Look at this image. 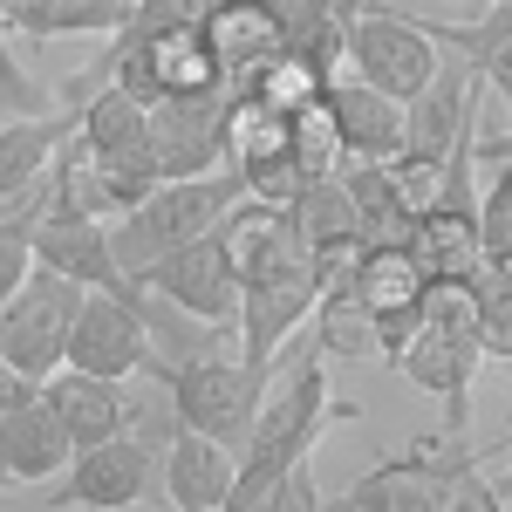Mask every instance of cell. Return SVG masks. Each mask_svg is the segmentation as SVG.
Segmentation results:
<instances>
[{"label":"cell","instance_id":"1","mask_svg":"<svg viewBox=\"0 0 512 512\" xmlns=\"http://www.w3.org/2000/svg\"><path fill=\"white\" fill-rule=\"evenodd\" d=\"M355 417V403L328 390V355L315 342H280L267 376H260V403H253V424H246V444H239V472H233V499L226 512H260L267 485H274L287 465H308L315 444L328 437V424Z\"/></svg>","mask_w":512,"mask_h":512},{"label":"cell","instance_id":"2","mask_svg":"<svg viewBox=\"0 0 512 512\" xmlns=\"http://www.w3.org/2000/svg\"><path fill=\"white\" fill-rule=\"evenodd\" d=\"M478 362H485V342H478V287L472 280H424L417 321H410L403 349L390 355V369L444 403V431H465L472 424Z\"/></svg>","mask_w":512,"mask_h":512},{"label":"cell","instance_id":"3","mask_svg":"<svg viewBox=\"0 0 512 512\" xmlns=\"http://www.w3.org/2000/svg\"><path fill=\"white\" fill-rule=\"evenodd\" d=\"M233 198H239V178L226 164H219V171H198V178H158L137 205H123L117 219H103L117 267L137 280L151 260H164L171 246H185V239H198L205 226H219Z\"/></svg>","mask_w":512,"mask_h":512},{"label":"cell","instance_id":"4","mask_svg":"<svg viewBox=\"0 0 512 512\" xmlns=\"http://www.w3.org/2000/svg\"><path fill=\"white\" fill-rule=\"evenodd\" d=\"M144 376L164 390L171 417L192 424V431L219 437L226 451L246 444V424H253V403H260V369L246 355L226 349H198V355H171V362H144Z\"/></svg>","mask_w":512,"mask_h":512},{"label":"cell","instance_id":"5","mask_svg":"<svg viewBox=\"0 0 512 512\" xmlns=\"http://www.w3.org/2000/svg\"><path fill=\"white\" fill-rule=\"evenodd\" d=\"M342 69H355L369 89H383L396 103H410L444 62H437L424 14H403L396 0H355L342 21Z\"/></svg>","mask_w":512,"mask_h":512},{"label":"cell","instance_id":"6","mask_svg":"<svg viewBox=\"0 0 512 512\" xmlns=\"http://www.w3.org/2000/svg\"><path fill=\"white\" fill-rule=\"evenodd\" d=\"M82 280L55 274V267H28V280L0 301V362L21 369L28 383L55 376L62 369V349H69V321H76Z\"/></svg>","mask_w":512,"mask_h":512},{"label":"cell","instance_id":"7","mask_svg":"<svg viewBox=\"0 0 512 512\" xmlns=\"http://www.w3.org/2000/svg\"><path fill=\"white\" fill-rule=\"evenodd\" d=\"M158 478V451L144 437H103V444H76L69 465L48 478L41 506L48 512H123L144 499V485Z\"/></svg>","mask_w":512,"mask_h":512},{"label":"cell","instance_id":"8","mask_svg":"<svg viewBox=\"0 0 512 512\" xmlns=\"http://www.w3.org/2000/svg\"><path fill=\"white\" fill-rule=\"evenodd\" d=\"M144 287L137 294H117V287H82L76 321H69V349L62 362L69 369H89V376H144L151 362V328H144Z\"/></svg>","mask_w":512,"mask_h":512},{"label":"cell","instance_id":"9","mask_svg":"<svg viewBox=\"0 0 512 512\" xmlns=\"http://www.w3.org/2000/svg\"><path fill=\"white\" fill-rule=\"evenodd\" d=\"M137 287L158 294V301H171L178 315L212 321V328H233V315H239V274H233V260H226L219 226H205L198 239H185V246H171L164 260H151V267L137 274Z\"/></svg>","mask_w":512,"mask_h":512},{"label":"cell","instance_id":"10","mask_svg":"<svg viewBox=\"0 0 512 512\" xmlns=\"http://www.w3.org/2000/svg\"><path fill=\"white\" fill-rule=\"evenodd\" d=\"M226 89H198V96H158L144 103V137L158 178H198L226 164Z\"/></svg>","mask_w":512,"mask_h":512},{"label":"cell","instance_id":"11","mask_svg":"<svg viewBox=\"0 0 512 512\" xmlns=\"http://www.w3.org/2000/svg\"><path fill=\"white\" fill-rule=\"evenodd\" d=\"M28 253H35L41 267H55V274L82 280V287H117V294H137V280L117 267V253H110V233H103V219H89V212H69V205H41V219L28 226Z\"/></svg>","mask_w":512,"mask_h":512},{"label":"cell","instance_id":"12","mask_svg":"<svg viewBox=\"0 0 512 512\" xmlns=\"http://www.w3.org/2000/svg\"><path fill=\"white\" fill-rule=\"evenodd\" d=\"M198 35L212 48L226 89H239L260 62H274L280 48H287V21H280L274 0H219V7L198 14Z\"/></svg>","mask_w":512,"mask_h":512},{"label":"cell","instance_id":"13","mask_svg":"<svg viewBox=\"0 0 512 512\" xmlns=\"http://www.w3.org/2000/svg\"><path fill=\"white\" fill-rule=\"evenodd\" d=\"M233 472H239V458L219 444V437L192 431V424H178V431L164 437V451H158L164 499H171L178 512H226Z\"/></svg>","mask_w":512,"mask_h":512},{"label":"cell","instance_id":"14","mask_svg":"<svg viewBox=\"0 0 512 512\" xmlns=\"http://www.w3.org/2000/svg\"><path fill=\"white\" fill-rule=\"evenodd\" d=\"M41 403L62 417L69 444H103V437L130 431V410H137L123 376H89V369H69V362L55 376H41Z\"/></svg>","mask_w":512,"mask_h":512},{"label":"cell","instance_id":"15","mask_svg":"<svg viewBox=\"0 0 512 512\" xmlns=\"http://www.w3.org/2000/svg\"><path fill=\"white\" fill-rule=\"evenodd\" d=\"M328 96V117H335V137H342V158H396L403 144V103L369 89L355 69H335L321 82Z\"/></svg>","mask_w":512,"mask_h":512},{"label":"cell","instance_id":"16","mask_svg":"<svg viewBox=\"0 0 512 512\" xmlns=\"http://www.w3.org/2000/svg\"><path fill=\"white\" fill-rule=\"evenodd\" d=\"M69 451L76 444L62 431V417L41 403V390L0 417V485H48L69 465Z\"/></svg>","mask_w":512,"mask_h":512},{"label":"cell","instance_id":"17","mask_svg":"<svg viewBox=\"0 0 512 512\" xmlns=\"http://www.w3.org/2000/svg\"><path fill=\"white\" fill-rule=\"evenodd\" d=\"M342 287L355 294V308L369 321L410 315L417 294H424V267L410 260V246H355L349 267H342Z\"/></svg>","mask_w":512,"mask_h":512},{"label":"cell","instance_id":"18","mask_svg":"<svg viewBox=\"0 0 512 512\" xmlns=\"http://www.w3.org/2000/svg\"><path fill=\"white\" fill-rule=\"evenodd\" d=\"M410 260L424 267V280H472L485 260H478V219L472 205H424L410 219Z\"/></svg>","mask_w":512,"mask_h":512},{"label":"cell","instance_id":"19","mask_svg":"<svg viewBox=\"0 0 512 512\" xmlns=\"http://www.w3.org/2000/svg\"><path fill=\"white\" fill-rule=\"evenodd\" d=\"M69 130H76V110H69V103L0 117V192L35 185L41 171L55 164V151H62V137H69Z\"/></svg>","mask_w":512,"mask_h":512},{"label":"cell","instance_id":"20","mask_svg":"<svg viewBox=\"0 0 512 512\" xmlns=\"http://www.w3.org/2000/svg\"><path fill=\"white\" fill-rule=\"evenodd\" d=\"M335 506L342 512H431V458H424V437L410 451H396V458H376Z\"/></svg>","mask_w":512,"mask_h":512},{"label":"cell","instance_id":"21","mask_svg":"<svg viewBox=\"0 0 512 512\" xmlns=\"http://www.w3.org/2000/svg\"><path fill=\"white\" fill-rule=\"evenodd\" d=\"M0 21H7V41H89L117 28V7L110 0H0Z\"/></svg>","mask_w":512,"mask_h":512},{"label":"cell","instance_id":"22","mask_svg":"<svg viewBox=\"0 0 512 512\" xmlns=\"http://www.w3.org/2000/svg\"><path fill=\"white\" fill-rule=\"evenodd\" d=\"M431 41L444 48H458L465 55V69L485 76V89H512V0H485V21H465V28H451V21H424Z\"/></svg>","mask_w":512,"mask_h":512},{"label":"cell","instance_id":"23","mask_svg":"<svg viewBox=\"0 0 512 512\" xmlns=\"http://www.w3.org/2000/svg\"><path fill=\"white\" fill-rule=\"evenodd\" d=\"M287 151L301 164V178H328L342 164V137H335V117H328V96H308L287 117Z\"/></svg>","mask_w":512,"mask_h":512},{"label":"cell","instance_id":"24","mask_svg":"<svg viewBox=\"0 0 512 512\" xmlns=\"http://www.w3.org/2000/svg\"><path fill=\"white\" fill-rule=\"evenodd\" d=\"M478 287V342L492 362L512 355V267H478L472 274Z\"/></svg>","mask_w":512,"mask_h":512},{"label":"cell","instance_id":"25","mask_svg":"<svg viewBox=\"0 0 512 512\" xmlns=\"http://www.w3.org/2000/svg\"><path fill=\"white\" fill-rule=\"evenodd\" d=\"M0 103H7V110H48L41 89L28 82V69H21L14 48H7V21H0Z\"/></svg>","mask_w":512,"mask_h":512},{"label":"cell","instance_id":"26","mask_svg":"<svg viewBox=\"0 0 512 512\" xmlns=\"http://www.w3.org/2000/svg\"><path fill=\"white\" fill-rule=\"evenodd\" d=\"M28 267H35V253H28V239L21 233H0V301L28 280Z\"/></svg>","mask_w":512,"mask_h":512},{"label":"cell","instance_id":"27","mask_svg":"<svg viewBox=\"0 0 512 512\" xmlns=\"http://www.w3.org/2000/svg\"><path fill=\"white\" fill-rule=\"evenodd\" d=\"M35 390H41V383H28L21 369H7V362H0V417H7L14 403H28V396H35Z\"/></svg>","mask_w":512,"mask_h":512},{"label":"cell","instance_id":"28","mask_svg":"<svg viewBox=\"0 0 512 512\" xmlns=\"http://www.w3.org/2000/svg\"><path fill=\"white\" fill-rule=\"evenodd\" d=\"M280 14H308V7H321V0H274Z\"/></svg>","mask_w":512,"mask_h":512},{"label":"cell","instance_id":"29","mask_svg":"<svg viewBox=\"0 0 512 512\" xmlns=\"http://www.w3.org/2000/svg\"><path fill=\"white\" fill-rule=\"evenodd\" d=\"M110 7H117V21H123V14H137L144 0H110ZM110 35H117V28H110Z\"/></svg>","mask_w":512,"mask_h":512}]
</instances>
